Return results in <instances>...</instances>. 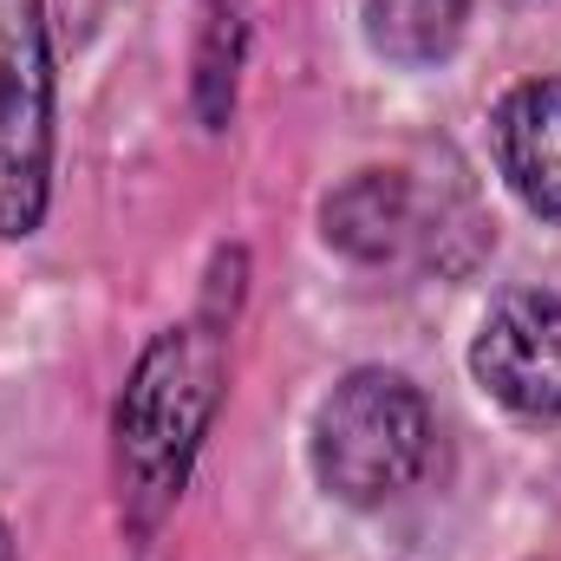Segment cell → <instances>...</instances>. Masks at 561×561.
<instances>
[{
    "instance_id": "1",
    "label": "cell",
    "mask_w": 561,
    "mask_h": 561,
    "mask_svg": "<svg viewBox=\"0 0 561 561\" xmlns=\"http://www.w3.org/2000/svg\"><path fill=\"white\" fill-rule=\"evenodd\" d=\"M216 392H222L216 333L170 327L144 346L138 373L118 399V463H125V483H131L125 496L138 523H157L176 503L190 457L216 419Z\"/></svg>"
},
{
    "instance_id": "2",
    "label": "cell",
    "mask_w": 561,
    "mask_h": 561,
    "mask_svg": "<svg viewBox=\"0 0 561 561\" xmlns=\"http://www.w3.org/2000/svg\"><path fill=\"white\" fill-rule=\"evenodd\" d=\"M431 457V405L405 373L359 366L313 412V477L353 510H379Z\"/></svg>"
},
{
    "instance_id": "3",
    "label": "cell",
    "mask_w": 561,
    "mask_h": 561,
    "mask_svg": "<svg viewBox=\"0 0 561 561\" xmlns=\"http://www.w3.org/2000/svg\"><path fill=\"white\" fill-rule=\"evenodd\" d=\"M53 203V39L39 0H0V242H26Z\"/></svg>"
},
{
    "instance_id": "4",
    "label": "cell",
    "mask_w": 561,
    "mask_h": 561,
    "mask_svg": "<svg viewBox=\"0 0 561 561\" xmlns=\"http://www.w3.org/2000/svg\"><path fill=\"white\" fill-rule=\"evenodd\" d=\"M477 386L516 419H561V300L556 294H503L470 346Z\"/></svg>"
},
{
    "instance_id": "5",
    "label": "cell",
    "mask_w": 561,
    "mask_h": 561,
    "mask_svg": "<svg viewBox=\"0 0 561 561\" xmlns=\"http://www.w3.org/2000/svg\"><path fill=\"white\" fill-rule=\"evenodd\" d=\"M490 138L516 203L542 222H561V79H523L496 105Z\"/></svg>"
},
{
    "instance_id": "6",
    "label": "cell",
    "mask_w": 561,
    "mask_h": 561,
    "mask_svg": "<svg viewBox=\"0 0 561 561\" xmlns=\"http://www.w3.org/2000/svg\"><path fill=\"white\" fill-rule=\"evenodd\" d=\"M412 229V196L399 170H359L327 196V242L353 262H386Z\"/></svg>"
},
{
    "instance_id": "7",
    "label": "cell",
    "mask_w": 561,
    "mask_h": 561,
    "mask_svg": "<svg viewBox=\"0 0 561 561\" xmlns=\"http://www.w3.org/2000/svg\"><path fill=\"white\" fill-rule=\"evenodd\" d=\"M470 0H366V33L392 66H437L463 39Z\"/></svg>"
},
{
    "instance_id": "8",
    "label": "cell",
    "mask_w": 561,
    "mask_h": 561,
    "mask_svg": "<svg viewBox=\"0 0 561 561\" xmlns=\"http://www.w3.org/2000/svg\"><path fill=\"white\" fill-rule=\"evenodd\" d=\"M0 561H20V556H13V536H7V523H0Z\"/></svg>"
}]
</instances>
